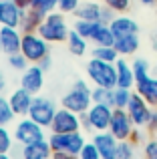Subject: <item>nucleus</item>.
I'll list each match as a JSON object with an SVG mask.
<instances>
[{
  "label": "nucleus",
  "mask_w": 157,
  "mask_h": 159,
  "mask_svg": "<svg viewBox=\"0 0 157 159\" xmlns=\"http://www.w3.org/2000/svg\"><path fill=\"white\" fill-rule=\"evenodd\" d=\"M67 47H69V52L75 54V57H83V54H87L89 51V40L85 39V36H81L77 30L69 32V39H67Z\"/></svg>",
  "instance_id": "b1692460"
},
{
  "label": "nucleus",
  "mask_w": 157,
  "mask_h": 159,
  "mask_svg": "<svg viewBox=\"0 0 157 159\" xmlns=\"http://www.w3.org/2000/svg\"><path fill=\"white\" fill-rule=\"evenodd\" d=\"M16 4H18L20 8H24V10H28V8L32 6V0H14Z\"/></svg>",
  "instance_id": "a18cd8bd"
},
{
  "label": "nucleus",
  "mask_w": 157,
  "mask_h": 159,
  "mask_svg": "<svg viewBox=\"0 0 157 159\" xmlns=\"http://www.w3.org/2000/svg\"><path fill=\"white\" fill-rule=\"evenodd\" d=\"M135 129V123L131 121L127 109H113V119H111V125H109V131L117 137L119 141H125L131 137Z\"/></svg>",
  "instance_id": "9b49d317"
},
{
  "label": "nucleus",
  "mask_w": 157,
  "mask_h": 159,
  "mask_svg": "<svg viewBox=\"0 0 157 159\" xmlns=\"http://www.w3.org/2000/svg\"><path fill=\"white\" fill-rule=\"evenodd\" d=\"M135 153H137V145H135L133 141H129V139L119 141L117 159H135Z\"/></svg>",
  "instance_id": "473e14b6"
},
{
  "label": "nucleus",
  "mask_w": 157,
  "mask_h": 159,
  "mask_svg": "<svg viewBox=\"0 0 157 159\" xmlns=\"http://www.w3.org/2000/svg\"><path fill=\"white\" fill-rule=\"evenodd\" d=\"M32 10L40 12L43 16L51 14V12L59 10V0H32Z\"/></svg>",
  "instance_id": "7c9ffc66"
},
{
  "label": "nucleus",
  "mask_w": 157,
  "mask_h": 159,
  "mask_svg": "<svg viewBox=\"0 0 157 159\" xmlns=\"http://www.w3.org/2000/svg\"><path fill=\"white\" fill-rule=\"evenodd\" d=\"M51 159H78V155H71V153H63V151H52Z\"/></svg>",
  "instance_id": "79ce46f5"
},
{
  "label": "nucleus",
  "mask_w": 157,
  "mask_h": 159,
  "mask_svg": "<svg viewBox=\"0 0 157 159\" xmlns=\"http://www.w3.org/2000/svg\"><path fill=\"white\" fill-rule=\"evenodd\" d=\"M143 155H145V159H157V135L149 137L143 143Z\"/></svg>",
  "instance_id": "4c0bfd02"
},
{
  "label": "nucleus",
  "mask_w": 157,
  "mask_h": 159,
  "mask_svg": "<svg viewBox=\"0 0 157 159\" xmlns=\"http://www.w3.org/2000/svg\"><path fill=\"white\" fill-rule=\"evenodd\" d=\"M14 141L22 147V145H28V143H36V141H43L47 139L44 135V127L38 125L36 121H32L30 117H20L14 125Z\"/></svg>",
  "instance_id": "39448f33"
},
{
  "label": "nucleus",
  "mask_w": 157,
  "mask_h": 159,
  "mask_svg": "<svg viewBox=\"0 0 157 159\" xmlns=\"http://www.w3.org/2000/svg\"><path fill=\"white\" fill-rule=\"evenodd\" d=\"M115 48H117L119 57H133L141 47V39L139 34H127V36H117L115 39Z\"/></svg>",
  "instance_id": "4be33fe9"
},
{
  "label": "nucleus",
  "mask_w": 157,
  "mask_h": 159,
  "mask_svg": "<svg viewBox=\"0 0 157 159\" xmlns=\"http://www.w3.org/2000/svg\"><path fill=\"white\" fill-rule=\"evenodd\" d=\"M127 113H129L131 121L135 123V127H147V121H149L151 113H153V107L133 89L131 101H129V105H127Z\"/></svg>",
  "instance_id": "1a4fd4ad"
},
{
  "label": "nucleus",
  "mask_w": 157,
  "mask_h": 159,
  "mask_svg": "<svg viewBox=\"0 0 157 159\" xmlns=\"http://www.w3.org/2000/svg\"><path fill=\"white\" fill-rule=\"evenodd\" d=\"M8 65H10L12 70H18V73H22V70L26 69L30 62H28V58L24 57L22 52H14V54H8Z\"/></svg>",
  "instance_id": "f704fd0d"
},
{
  "label": "nucleus",
  "mask_w": 157,
  "mask_h": 159,
  "mask_svg": "<svg viewBox=\"0 0 157 159\" xmlns=\"http://www.w3.org/2000/svg\"><path fill=\"white\" fill-rule=\"evenodd\" d=\"M16 113L12 111L10 107V101H8V97H4V95H0V125H4V127H8V125L14 121Z\"/></svg>",
  "instance_id": "cd10ccee"
},
{
  "label": "nucleus",
  "mask_w": 157,
  "mask_h": 159,
  "mask_svg": "<svg viewBox=\"0 0 157 159\" xmlns=\"http://www.w3.org/2000/svg\"><path fill=\"white\" fill-rule=\"evenodd\" d=\"M93 57L107 62H115L119 58V52L115 47H93Z\"/></svg>",
  "instance_id": "c756f323"
},
{
  "label": "nucleus",
  "mask_w": 157,
  "mask_h": 159,
  "mask_svg": "<svg viewBox=\"0 0 157 159\" xmlns=\"http://www.w3.org/2000/svg\"><path fill=\"white\" fill-rule=\"evenodd\" d=\"M139 4H143V6H155L157 0H139Z\"/></svg>",
  "instance_id": "09e8293b"
},
{
  "label": "nucleus",
  "mask_w": 157,
  "mask_h": 159,
  "mask_svg": "<svg viewBox=\"0 0 157 159\" xmlns=\"http://www.w3.org/2000/svg\"><path fill=\"white\" fill-rule=\"evenodd\" d=\"M24 8H20L14 0H0V26H16L20 28V22L24 18Z\"/></svg>",
  "instance_id": "4468645a"
},
{
  "label": "nucleus",
  "mask_w": 157,
  "mask_h": 159,
  "mask_svg": "<svg viewBox=\"0 0 157 159\" xmlns=\"http://www.w3.org/2000/svg\"><path fill=\"white\" fill-rule=\"evenodd\" d=\"M36 32H38L44 40H48L51 44H59V43H67L71 28H69L67 18H65L63 12L55 10V12L44 16V20L40 22V26H38Z\"/></svg>",
  "instance_id": "f03ea898"
},
{
  "label": "nucleus",
  "mask_w": 157,
  "mask_h": 159,
  "mask_svg": "<svg viewBox=\"0 0 157 159\" xmlns=\"http://www.w3.org/2000/svg\"><path fill=\"white\" fill-rule=\"evenodd\" d=\"M78 159H103V157H101V153H99V149L95 147L93 141H87L85 147L78 153Z\"/></svg>",
  "instance_id": "e433bc0d"
},
{
  "label": "nucleus",
  "mask_w": 157,
  "mask_h": 159,
  "mask_svg": "<svg viewBox=\"0 0 157 159\" xmlns=\"http://www.w3.org/2000/svg\"><path fill=\"white\" fill-rule=\"evenodd\" d=\"M20 52L28 58V62H40L44 57L51 54V43L44 40L38 32H22V43H20Z\"/></svg>",
  "instance_id": "20e7f679"
},
{
  "label": "nucleus",
  "mask_w": 157,
  "mask_h": 159,
  "mask_svg": "<svg viewBox=\"0 0 157 159\" xmlns=\"http://www.w3.org/2000/svg\"><path fill=\"white\" fill-rule=\"evenodd\" d=\"M20 157L22 159H51L52 157V147L48 143V137L36 143H28L20 147Z\"/></svg>",
  "instance_id": "f3484780"
},
{
  "label": "nucleus",
  "mask_w": 157,
  "mask_h": 159,
  "mask_svg": "<svg viewBox=\"0 0 157 159\" xmlns=\"http://www.w3.org/2000/svg\"><path fill=\"white\" fill-rule=\"evenodd\" d=\"M149 40H151V48H153V51L157 52V28L153 32H151V36H149Z\"/></svg>",
  "instance_id": "de8ad7c7"
},
{
  "label": "nucleus",
  "mask_w": 157,
  "mask_h": 159,
  "mask_svg": "<svg viewBox=\"0 0 157 159\" xmlns=\"http://www.w3.org/2000/svg\"><path fill=\"white\" fill-rule=\"evenodd\" d=\"M131 66H133V73H135V81H141V79L149 77L151 75V62L147 61V58L139 57V58H133V62H131Z\"/></svg>",
  "instance_id": "bb28decb"
},
{
  "label": "nucleus",
  "mask_w": 157,
  "mask_h": 159,
  "mask_svg": "<svg viewBox=\"0 0 157 159\" xmlns=\"http://www.w3.org/2000/svg\"><path fill=\"white\" fill-rule=\"evenodd\" d=\"M101 2L107 8H111L113 12H117V14H125L131 8V0H101Z\"/></svg>",
  "instance_id": "c9c22d12"
},
{
  "label": "nucleus",
  "mask_w": 157,
  "mask_h": 159,
  "mask_svg": "<svg viewBox=\"0 0 157 159\" xmlns=\"http://www.w3.org/2000/svg\"><path fill=\"white\" fill-rule=\"evenodd\" d=\"M83 0H59V10L63 14H75Z\"/></svg>",
  "instance_id": "58836bf2"
},
{
  "label": "nucleus",
  "mask_w": 157,
  "mask_h": 159,
  "mask_svg": "<svg viewBox=\"0 0 157 159\" xmlns=\"http://www.w3.org/2000/svg\"><path fill=\"white\" fill-rule=\"evenodd\" d=\"M135 91H137L153 109H157V77L155 75H149V77L137 81L135 83Z\"/></svg>",
  "instance_id": "412c9836"
},
{
  "label": "nucleus",
  "mask_w": 157,
  "mask_h": 159,
  "mask_svg": "<svg viewBox=\"0 0 157 159\" xmlns=\"http://www.w3.org/2000/svg\"><path fill=\"white\" fill-rule=\"evenodd\" d=\"M0 159H12L10 153H0Z\"/></svg>",
  "instance_id": "8fccbe9b"
},
{
  "label": "nucleus",
  "mask_w": 157,
  "mask_h": 159,
  "mask_svg": "<svg viewBox=\"0 0 157 159\" xmlns=\"http://www.w3.org/2000/svg\"><path fill=\"white\" fill-rule=\"evenodd\" d=\"M155 10H157V4H155Z\"/></svg>",
  "instance_id": "603ef678"
},
{
  "label": "nucleus",
  "mask_w": 157,
  "mask_h": 159,
  "mask_svg": "<svg viewBox=\"0 0 157 159\" xmlns=\"http://www.w3.org/2000/svg\"><path fill=\"white\" fill-rule=\"evenodd\" d=\"M16 141H14V135L12 131H8V127L0 125V153H10L14 149Z\"/></svg>",
  "instance_id": "c85d7f7f"
},
{
  "label": "nucleus",
  "mask_w": 157,
  "mask_h": 159,
  "mask_svg": "<svg viewBox=\"0 0 157 159\" xmlns=\"http://www.w3.org/2000/svg\"><path fill=\"white\" fill-rule=\"evenodd\" d=\"M93 103H105V105L113 107V89L93 87Z\"/></svg>",
  "instance_id": "72a5a7b5"
},
{
  "label": "nucleus",
  "mask_w": 157,
  "mask_h": 159,
  "mask_svg": "<svg viewBox=\"0 0 157 159\" xmlns=\"http://www.w3.org/2000/svg\"><path fill=\"white\" fill-rule=\"evenodd\" d=\"M56 111H59V107H56L55 99L44 97V95H34L32 105H30V111H28L26 117H30L32 121H36V123L43 125V127H51Z\"/></svg>",
  "instance_id": "423d86ee"
},
{
  "label": "nucleus",
  "mask_w": 157,
  "mask_h": 159,
  "mask_svg": "<svg viewBox=\"0 0 157 159\" xmlns=\"http://www.w3.org/2000/svg\"><path fill=\"white\" fill-rule=\"evenodd\" d=\"M32 99H34V95H32L30 91L22 89V87H16V89L8 95V101H10V107H12V111L16 113V117H26L28 115Z\"/></svg>",
  "instance_id": "dca6fc26"
},
{
  "label": "nucleus",
  "mask_w": 157,
  "mask_h": 159,
  "mask_svg": "<svg viewBox=\"0 0 157 159\" xmlns=\"http://www.w3.org/2000/svg\"><path fill=\"white\" fill-rule=\"evenodd\" d=\"M95 147L99 149L103 159H117V149H119V139L111 131H97L91 139Z\"/></svg>",
  "instance_id": "ddd939ff"
},
{
  "label": "nucleus",
  "mask_w": 157,
  "mask_h": 159,
  "mask_svg": "<svg viewBox=\"0 0 157 159\" xmlns=\"http://www.w3.org/2000/svg\"><path fill=\"white\" fill-rule=\"evenodd\" d=\"M111 30H113L115 39L117 36H127V34H139V24L135 18L127 14H117L113 20H111Z\"/></svg>",
  "instance_id": "a211bd4d"
},
{
  "label": "nucleus",
  "mask_w": 157,
  "mask_h": 159,
  "mask_svg": "<svg viewBox=\"0 0 157 159\" xmlns=\"http://www.w3.org/2000/svg\"><path fill=\"white\" fill-rule=\"evenodd\" d=\"M89 43H93L95 47H113L115 44V34H113V30H111V26L99 22Z\"/></svg>",
  "instance_id": "5701e85b"
},
{
  "label": "nucleus",
  "mask_w": 157,
  "mask_h": 159,
  "mask_svg": "<svg viewBox=\"0 0 157 159\" xmlns=\"http://www.w3.org/2000/svg\"><path fill=\"white\" fill-rule=\"evenodd\" d=\"M103 6L105 4L101 0H83L81 6L77 8L75 16L81 20H91V22H101L103 16Z\"/></svg>",
  "instance_id": "6ab92c4d"
},
{
  "label": "nucleus",
  "mask_w": 157,
  "mask_h": 159,
  "mask_svg": "<svg viewBox=\"0 0 157 159\" xmlns=\"http://www.w3.org/2000/svg\"><path fill=\"white\" fill-rule=\"evenodd\" d=\"M43 20H44V16L40 14V12H36V10H32V8H28V10L24 12L22 22H20V30H22V32H36Z\"/></svg>",
  "instance_id": "393cba45"
},
{
  "label": "nucleus",
  "mask_w": 157,
  "mask_h": 159,
  "mask_svg": "<svg viewBox=\"0 0 157 159\" xmlns=\"http://www.w3.org/2000/svg\"><path fill=\"white\" fill-rule=\"evenodd\" d=\"M117 66V87H125V89H135V73L131 62L127 61V57H119L115 61Z\"/></svg>",
  "instance_id": "aec40b11"
},
{
  "label": "nucleus",
  "mask_w": 157,
  "mask_h": 159,
  "mask_svg": "<svg viewBox=\"0 0 157 159\" xmlns=\"http://www.w3.org/2000/svg\"><path fill=\"white\" fill-rule=\"evenodd\" d=\"M87 77L95 87L115 89L117 87V66H115V62H107L91 57V61L87 62Z\"/></svg>",
  "instance_id": "7ed1b4c3"
},
{
  "label": "nucleus",
  "mask_w": 157,
  "mask_h": 159,
  "mask_svg": "<svg viewBox=\"0 0 157 159\" xmlns=\"http://www.w3.org/2000/svg\"><path fill=\"white\" fill-rule=\"evenodd\" d=\"M149 131H147L145 127H135L133 129V133H131V137H129V141H133L135 145H143L147 139H149Z\"/></svg>",
  "instance_id": "ea45409f"
},
{
  "label": "nucleus",
  "mask_w": 157,
  "mask_h": 159,
  "mask_svg": "<svg viewBox=\"0 0 157 159\" xmlns=\"http://www.w3.org/2000/svg\"><path fill=\"white\" fill-rule=\"evenodd\" d=\"M81 125L85 131H91V123H89V115L87 113H81Z\"/></svg>",
  "instance_id": "c03bdc74"
},
{
  "label": "nucleus",
  "mask_w": 157,
  "mask_h": 159,
  "mask_svg": "<svg viewBox=\"0 0 157 159\" xmlns=\"http://www.w3.org/2000/svg\"><path fill=\"white\" fill-rule=\"evenodd\" d=\"M61 105L73 113H78V115L87 113L91 109V105H93V89L89 87V83L85 79H78V81H75V85L63 95Z\"/></svg>",
  "instance_id": "f257e3e1"
},
{
  "label": "nucleus",
  "mask_w": 157,
  "mask_h": 159,
  "mask_svg": "<svg viewBox=\"0 0 157 159\" xmlns=\"http://www.w3.org/2000/svg\"><path fill=\"white\" fill-rule=\"evenodd\" d=\"M151 75H155V77H157V65L153 66V69H151Z\"/></svg>",
  "instance_id": "3c124183"
},
{
  "label": "nucleus",
  "mask_w": 157,
  "mask_h": 159,
  "mask_svg": "<svg viewBox=\"0 0 157 159\" xmlns=\"http://www.w3.org/2000/svg\"><path fill=\"white\" fill-rule=\"evenodd\" d=\"M44 73L47 70L40 69V65H28L26 69L20 73V87L26 91H30L32 95H40L44 87Z\"/></svg>",
  "instance_id": "f8f14e48"
},
{
  "label": "nucleus",
  "mask_w": 157,
  "mask_h": 159,
  "mask_svg": "<svg viewBox=\"0 0 157 159\" xmlns=\"http://www.w3.org/2000/svg\"><path fill=\"white\" fill-rule=\"evenodd\" d=\"M36 65H40V69H43V70H48V69H51V65H52L51 54H48V57H44L43 61H40V62H36Z\"/></svg>",
  "instance_id": "37998d69"
},
{
  "label": "nucleus",
  "mask_w": 157,
  "mask_h": 159,
  "mask_svg": "<svg viewBox=\"0 0 157 159\" xmlns=\"http://www.w3.org/2000/svg\"><path fill=\"white\" fill-rule=\"evenodd\" d=\"M6 87H8V81H6V77H4V73H0V95L6 91Z\"/></svg>",
  "instance_id": "49530a36"
},
{
  "label": "nucleus",
  "mask_w": 157,
  "mask_h": 159,
  "mask_svg": "<svg viewBox=\"0 0 157 159\" xmlns=\"http://www.w3.org/2000/svg\"><path fill=\"white\" fill-rule=\"evenodd\" d=\"M97 24H99V22H91V20H81V18H77V20H75V26H73V30H77L81 36H85L87 40H91V36H93V32H95V28H97Z\"/></svg>",
  "instance_id": "2f4dec72"
},
{
  "label": "nucleus",
  "mask_w": 157,
  "mask_h": 159,
  "mask_svg": "<svg viewBox=\"0 0 157 159\" xmlns=\"http://www.w3.org/2000/svg\"><path fill=\"white\" fill-rule=\"evenodd\" d=\"M89 115V123H91V131H109L111 119H113V107L105 105V103H93L91 109L87 111Z\"/></svg>",
  "instance_id": "9d476101"
},
{
  "label": "nucleus",
  "mask_w": 157,
  "mask_h": 159,
  "mask_svg": "<svg viewBox=\"0 0 157 159\" xmlns=\"http://www.w3.org/2000/svg\"><path fill=\"white\" fill-rule=\"evenodd\" d=\"M51 133H75V131H81L83 125H81V115L78 113H73L69 109L61 107L56 111L55 119L51 123Z\"/></svg>",
  "instance_id": "6e6552de"
},
{
  "label": "nucleus",
  "mask_w": 157,
  "mask_h": 159,
  "mask_svg": "<svg viewBox=\"0 0 157 159\" xmlns=\"http://www.w3.org/2000/svg\"><path fill=\"white\" fill-rule=\"evenodd\" d=\"M48 143H51L52 151H63L71 153V155H78L81 149L85 147L87 139L81 131L75 133H51L48 135Z\"/></svg>",
  "instance_id": "0eeeda50"
},
{
  "label": "nucleus",
  "mask_w": 157,
  "mask_h": 159,
  "mask_svg": "<svg viewBox=\"0 0 157 159\" xmlns=\"http://www.w3.org/2000/svg\"><path fill=\"white\" fill-rule=\"evenodd\" d=\"M22 43V30L16 26H0V52L14 54L20 52Z\"/></svg>",
  "instance_id": "2eb2a0df"
},
{
  "label": "nucleus",
  "mask_w": 157,
  "mask_h": 159,
  "mask_svg": "<svg viewBox=\"0 0 157 159\" xmlns=\"http://www.w3.org/2000/svg\"><path fill=\"white\" fill-rule=\"evenodd\" d=\"M133 89H125V87H115L113 89V109H127L131 101Z\"/></svg>",
  "instance_id": "a878e982"
},
{
  "label": "nucleus",
  "mask_w": 157,
  "mask_h": 159,
  "mask_svg": "<svg viewBox=\"0 0 157 159\" xmlns=\"http://www.w3.org/2000/svg\"><path fill=\"white\" fill-rule=\"evenodd\" d=\"M147 131H149V135H155L157 133V109H153V113H151L149 121H147Z\"/></svg>",
  "instance_id": "a19ab883"
}]
</instances>
